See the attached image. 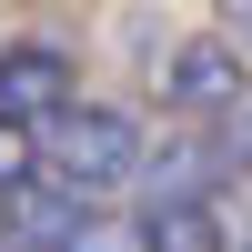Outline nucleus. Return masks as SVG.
I'll return each mask as SVG.
<instances>
[{
	"mask_svg": "<svg viewBox=\"0 0 252 252\" xmlns=\"http://www.w3.org/2000/svg\"><path fill=\"white\" fill-rule=\"evenodd\" d=\"M131 192H141V212H152V202H192V192H212V172H202V131H192V121H182L161 152H141Z\"/></svg>",
	"mask_w": 252,
	"mask_h": 252,
	"instance_id": "nucleus-6",
	"label": "nucleus"
},
{
	"mask_svg": "<svg viewBox=\"0 0 252 252\" xmlns=\"http://www.w3.org/2000/svg\"><path fill=\"white\" fill-rule=\"evenodd\" d=\"M81 212H101V202H81L71 182H51V172H31L10 202H0V242H20V252H61L71 242V222Z\"/></svg>",
	"mask_w": 252,
	"mask_h": 252,
	"instance_id": "nucleus-4",
	"label": "nucleus"
},
{
	"mask_svg": "<svg viewBox=\"0 0 252 252\" xmlns=\"http://www.w3.org/2000/svg\"><path fill=\"white\" fill-rule=\"evenodd\" d=\"M141 152H152L141 111H121V101H91V91H71L51 121H40V172H51V182H71L81 202H101V192H131Z\"/></svg>",
	"mask_w": 252,
	"mask_h": 252,
	"instance_id": "nucleus-1",
	"label": "nucleus"
},
{
	"mask_svg": "<svg viewBox=\"0 0 252 252\" xmlns=\"http://www.w3.org/2000/svg\"><path fill=\"white\" fill-rule=\"evenodd\" d=\"M212 40H222V51L252 71V0H212Z\"/></svg>",
	"mask_w": 252,
	"mask_h": 252,
	"instance_id": "nucleus-10",
	"label": "nucleus"
},
{
	"mask_svg": "<svg viewBox=\"0 0 252 252\" xmlns=\"http://www.w3.org/2000/svg\"><path fill=\"white\" fill-rule=\"evenodd\" d=\"M202 131V172H212V192H232V182H252V81L232 101H222L212 121H192Z\"/></svg>",
	"mask_w": 252,
	"mask_h": 252,
	"instance_id": "nucleus-7",
	"label": "nucleus"
},
{
	"mask_svg": "<svg viewBox=\"0 0 252 252\" xmlns=\"http://www.w3.org/2000/svg\"><path fill=\"white\" fill-rule=\"evenodd\" d=\"M31 172H40V131H31V121H0V202H10Z\"/></svg>",
	"mask_w": 252,
	"mask_h": 252,
	"instance_id": "nucleus-8",
	"label": "nucleus"
},
{
	"mask_svg": "<svg viewBox=\"0 0 252 252\" xmlns=\"http://www.w3.org/2000/svg\"><path fill=\"white\" fill-rule=\"evenodd\" d=\"M242 81H252L242 61L222 51L212 31H192V40H172V51H161V111H172V121H212Z\"/></svg>",
	"mask_w": 252,
	"mask_h": 252,
	"instance_id": "nucleus-3",
	"label": "nucleus"
},
{
	"mask_svg": "<svg viewBox=\"0 0 252 252\" xmlns=\"http://www.w3.org/2000/svg\"><path fill=\"white\" fill-rule=\"evenodd\" d=\"M131 232H141V252H232V222H222L212 192H192V202H152V212H131Z\"/></svg>",
	"mask_w": 252,
	"mask_h": 252,
	"instance_id": "nucleus-5",
	"label": "nucleus"
},
{
	"mask_svg": "<svg viewBox=\"0 0 252 252\" xmlns=\"http://www.w3.org/2000/svg\"><path fill=\"white\" fill-rule=\"evenodd\" d=\"M61 252H141V232H131V222H111V212H81Z\"/></svg>",
	"mask_w": 252,
	"mask_h": 252,
	"instance_id": "nucleus-9",
	"label": "nucleus"
},
{
	"mask_svg": "<svg viewBox=\"0 0 252 252\" xmlns=\"http://www.w3.org/2000/svg\"><path fill=\"white\" fill-rule=\"evenodd\" d=\"M81 91V51L71 40H51V31H10L0 40V121H51L61 101Z\"/></svg>",
	"mask_w": 252,
	"mask_h": 252,
	"instance_id": "nucleus-2",
	"label": "nucleus"
},
{
	"mask_svg": "<svg viewBox=\"0 0 252 252\" xmlns=\"http://www.w3.org/2000/svg\"><path fill=\"white\" fill-rule=\"evenodd\" d=\"M0 252H20V242H0Z\"/></svg>",
	"mask_w": 252,
	"mask_h": 252,
	"instance_id": "nucleus-11",
	"label": "nucleus"
}]
</instances>
